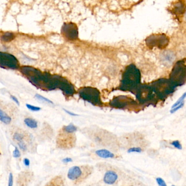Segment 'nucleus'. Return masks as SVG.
Returning a JSON list of instances; mask_svg holds the SVG:
<instances>
[{"mask_svg":"<svg viewBox=\"0 0 186 186\" xmlns=\"http://www.w3.org/2000/svg\"><path fill=\"white\" fill-rule=\"evenodd\" d=\"M11 98L14 102H15V103H16L17 105H20V102H19V100L17 99V98L16 97H15V96H12V95H11Z\"/></svg>","mask_w":186,"mask_h":186,"instance_id":"25","label":"nucleus"},{"mask_svg":"<svg viewBox=\"0 0 186 186\" xmlns=\"http://www.w3.org/2000/svg\"><path fill=\"white\" fill-rule=\"evenodd\" d=\"M118 179V175L112 170L107 171L104 177V182L108 185H113Z\"/></svg>","mask_w":186,"mask_h":186,"instance_id":"6","label":"nucleus"},{"mask_svg":"<svg viewBox=\"0 0 186 186\" xmlns=\"http://www.w3.org/2000/svg\"><path fill=\"white\" fill-rule=\"evenodd\" d=\"M0 121L5 124H9L11 122V119L8 115H7L3 117L0 118Z\"/></svg>","mask_w":186,"mask_h":186,"instance_id":"14","label":"nucleus"},{"mask_svg":"<svg viewBox=\"0 0 186 186\" xmlns=\"http://www.w3.org/2000/svg\"><path fill=\"white\" fill-rule=\"evenodd\" d=\"M182 8H183V7L182 8V6H181V5L180 6V5H178V7H177L176 8V9H182ZM182 11L183 10H182V9H178V12H179V11Z\"/></svg>","mask_w":186,"mask_h":186,"instance_id":"28","label":"nucleus"},{"mask_svg":"<svg viewBox=\"0 0 186 186\" xmlns=\"http://www.w3.org/2000/svg\"><path fill=\"white\" fill-rule=\"evenodd\" d=\"M64 131H66V133L69 134H72L75 133L77 131V127L73 124H69L68 126H66L64 127L63 128Z\"/></svg>","mask_w":186,"mask_h":186,"instance_id":"10","label":"nucleus"},{"mask_svg":"<svg viewBox=\"0 0 186 186\" xmlns=\"http://www.w3.org/2000/svg\"><path fill=\"white\" fill-rule=\"evenodd\" d=\"M23 163L25 164V165L28 166L30 164V161L28 158H25L23 159Z\"/></svg>","mask_w":186,"mask_h":186,"instance_id":"26","label":"nucleus"},{"mask_svg":"<svg viewBox=\"0 0 186 186\" xmlns=\"http://www.w3.org/2000/svg\"><path fill=\"white\" fill-rule=\"evenodd\" d=\"M62 35L69 40H75L78 38V30L76 24L73 22H65L62 26Z\"/></svg>","mask_w":186,"mask_h":186,"instance_id":"2","label":"nucleus"},{"mask_svg":"<svg viewBox=\"0 0 186 186\" xmlns=\"http://www.w3.org/2000/svg\"><path fill=\"white\" fill-rule=\"evenodd\" d=\"M20 155H21V154H20V152L19 149L17 147H15V150H14V151L13 152V157L14 158H19V157H20Z\"/></svg>","mask_w":186,"mask_h":186,"instance_id":"18","label":"nucleus"},{"mask_svg":"<svg viewBox=\"0 0 186 186\" xmlns=\"http://www.w3.org/2000/svg\"><path fill=\"white\" fill-rule=\"evenodd\" d=\"M26 107L28 109L32 111H39L41 110V108L39 107V106H34L32 105L31 104H26Z\"/></svg>","mask_w":186,"mask_h":186,"instance_id":"15","label":"nucleus"},{"mask_svg":"<svg viewBox=\"0 0 186 186\" xmlns=\"http://www.w3.org/2000/svg\"><path fill=\"white\" fill-rule=\"evenodd\" d=\"M6 115H7L6 113L5 112H3L2 110L0 109V118L1 117H3L4 116H5Z\"/></svg>","mask_w":186,"mask_h":186,"instance_id":"27","label":"nucleus"},{"mask_svg":"<svg viewBox=\"0 0 186 186\" xmlns=\"http://www.w3.org/2000/svg\"><path fill=\"white\" fill-rule=\"evenodd\" d=\"M185 18H186V17H185Z\"/></svg>","mask_w":186,"mask_h":186,"instance_id":"29","label":"nucleus"},{"mask_svg":"<svg viewBox=\"0 0 186 186\" xmlns=\"http://www.w3.org/2000/svg\"><path fill=\"white\" fill-rule=\"evenodd\" d=\"M186 79V67L183 63H177L171 73V82L176 86L182 85Z\"/></svg>","mask_w":186,"mask_h":186,"instance_id":"1","label":"nucleus"},{"mask_svg":"<svg viewBox=\"0 0 186 186\" xmlns=\"http://www.w3.org/2000/svg\"><path fill=\"white\" fill-rule=\"evenodd\" d=\"M0 66L16 69L19 67V63L14 55L0 51Z\"/></svg>","mask_w":186,"mask_h":186,"instance_id":"3","label":"nucleus"},{"mask_svg":"<svg viewBox=\"0 0 186 186\" xmlns=\"http://www.w3.org/2000/svg\"><path fill=\"white\" fill-rule=\"evenodd\" d=\"M62 162L64 163H70V162H72V159L70 157H66L65 158L63 159H62Z\"/></svg>","mask_w":186,"mask_h":186,"instance_id":"23","label":"nucleus"},{"mask_svg":"<svg viewBox=\"0 0 186 186\" xmlns=\"http://www.w3.org/2000/svg\"><path fill=\"white\" fill-rule=\"evenodd\" d=\"M184 104H185V101L183 102H182V103H181L180 104H179V105L175 106V108H172V109H171V110H170V113H171V114H173V113H175L176 111H177L178 110L180 109H181V108L184 106Z\"/></svg>","mask_w":186,"mask_h":186,"instance_id":"16","label":"nucleus"},{"mask_svg":"<svg viewBox=\"0 0 186 186\" xmlns=\"http://www.w3.org/2000/svg\"><path fill=\"white\" fill-rule=\"evenodd\" d=\"M24 122L26 126L30 128L34 129L37 128L38 127V122L31 118H26L24 120Z\"/></svg>","mask_w":186,"mask_h":186,"instance_id":"8","label":"nucleus"},{"mask_svg":"<svg viewBox=\"0 0 186 186\" xmlns=\"http://www.w3.org/2000/svg\"><path fill=\"white\" fill-rule=\"evenodd\" d=\"M186 92H185V93H183V94L182 95V96L180 98L177 100V102H176L175 103H174V104L173 105V106H171V109L175 108V106L179 105L182 102H184V100H185V99L186 98Z\"/></svg>","mask_w":186,"mask_h":186,"instance_id":"12","label":"nucleus"},{"mask_svg":"<svg viewBox=\"0 0 186 186\" xmlns=\"http://www.w3.org/2000/svg\"><path fill=\"white\" fill-rule=\"evenodd\" d=\"M156 181L158 183L159 186H167V184L165 183L164 181L162 178L161 177H158L156 179Z\"/></svg>","mask_w":186,"mask_h":186,"instance_id":"21","label":"nucleus"},{"mask_svg":"<svg viewBox=\"0 0 186 186\" xmlns=\"http://www.w3.org/2000/svg\"><path fill=\"white\" fill-rule=\"evenodd\" d=\"M13 185V176L11 173H10L9 175L8 186H12Z\"/></svg>","mask_w":186,"mask_h":186,"instance_id":"22","label":"nucleus"},{"mask_svg":"<svg viewBox=\"0 0 186 186\" xmlns=\"http://www.w3.org/2000/svg\"><path fill=\"white\" fill-rule=\"evenodd\" d=\"M82 174V171L81 168L78 166H74L69 170L67 176L70 180L75 181L79 179Z\"/></svg>","mask_w":186,"mask_h":186,"instance_id":"5","label":"nucleus"},{"mask_svg":"<svg viewBox=\"0 0 186 186\" xmlns=\"http://www.w3.org/2000/svg\"><path fill=\"white\" fill-rule=\"evenodd\" d=\"M142 150L141 148L139 147H133V148H130L127 150V152L128 153H141L142 152Z\"/></svg>","mask_w":186,"mask_h":186,"instance_id":"13","label":"nucleus"},{"mask_svg":"<svg viewBox=\"0 0 186 186\" xmlns=\"http://www.w3.org/2000/svg\"><path fill=\"white\" fill-rule=\"evenodd\" d=\"M171 145L174 146L175 148L179 149V150H181L182 149V145H181L180 142L178 140H175L171 143Z\"/></svg>","mask_w":186,"mask_h":186,"instance_id":"17","label":"nucleus"},{"mask_svg":"<svg viewBox=\"0 0 186 186\" xmlns=\"http://www.w3.org/2000/svg\"><path fill=\"white\" fill-rule=\"evenodd\" d=\"M63 110L65 111V112H66V113H67L68 114L70 115L71 116H79V115H78V114H75V113H73V112H71V111H69V110H68L65 109H64Z\"/></svg>","mask_w":186,"mask_h":186,"instance_id":"24","label":"nucleus"},{"mask_svg":"<svg viewBox=\"0 0 186 186\" xmlns=\"http://www.w3.org/2000/svg\"><path fill=\"white\" fill-rule=\"evenodd\" d=\"M18 145L20 147V148L22 150V151H25L27 150V147L26 145L25 144V143L23 142L22 140L20 141L19 142H18Z\"/></svg>","mask_w":186,"mask_h":186,"instance_id":"19","label":"nucleus"},{"mask_svg":"<svg viewBox=\"0 0 186 186\" xmlns=\"http://www.w3.org/2000/svg\"><path fill=\"white\" fill-rule=\"evenodd\" d=\"M35 98L37 99V100H38L39 101L43 102V103H48V104H54V102L50 100L49 99L47 98L46 97H45L44 96L39 94H36L35 95Z\"/></svg>","mask_w":186,"mask_h":186,"instance_id":"11","label":"nucleus"},{"mask_svg":"<svg viewBox=\"0 0 186 186\" xmlns=\"http://www.w3.org/2000/svg\"><path fill=\"white\" fill-rule=\"evenodd\" d=\"M15 38V36L14 33L11 32H7L3 34L1 37V40L5 42H9L13 40Z\"/></svg>","mask_w":186,"mask_h":186,"instance_id":"9","label":"nucleus"},{"mask_svg":"<svg viewBox=\"0 0 186 186\" xmlns=\"http://www.w3.org/2000/svg\"><path fill=\"white\" fill-rule=\"evenodd\" d=\"M14 138L15 140H16L18 141V142H20V141H21V140H23V136L22 135V134H21L15 133L14 135Z\"/></svg>","mask_w":186,"mask_h":186,"instance_id":"20","label":"nucleus"},{"mask_svg":"<svg viewBox=\"0 0 186 186\" xmlns=\"http://www.w3.org/2000/svg\"><path fill=\"white\" fill-rule=\"evenodd\" d=\"M96 154L102 158H113L115 155L113 153L106 149H101L95 151Z\"/></svg>","mask_w":186,"mask_h":186,"instance_id":"7","label":"nucleus"},{"mask_svg":"<svg viewBox=\"0 0 186 186\" xmlns=\"http://www.w3.org/2000/svg\"><path fill=\"white\" fill-rule=\"evenodd\" d=\"M168 43L167 38L164 36H153L149 37L147 40L148 45L156 46L160 48L165 47Z\"/></svg>","mask_w":186,"mask_h":186,"instance_id":"4","label":"nucleus"}]
</instances>
